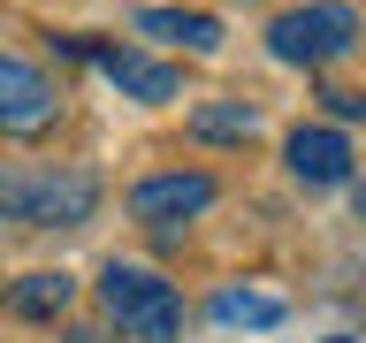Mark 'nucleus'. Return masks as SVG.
<instances>
[{"label":"nucleus","instance_id":"1","mask_svg":"<svg viewBox=\"0 0 366 343\" xmlns=\"http://www.w3.org/2000/svg\"><path fill=\"white\" fill-rule=\"evenodd\" d=\"M99 305H107V320L122 336H137V343H176V328H183V297L168 290L160 274L122 267V259L99 274Z\"/></svg>","mask_w":366,"mask_h":343},{"label":"nucleus","instance_id":"2","mask_svg":"<svg viewBox=\"0 0 366 343\" xmlns=\"http://www.w3.org/2000/svg\"><path fill=\"white\" fill-rule=\"evenodd\" d=\"M351 46H359V8H343V0H313V8H290V16L267 23V54L290 69L343 61Z\"/></svg>","mask_w":366,"mask_h":343},{"label":"nucleus","instance_id":"3","mask_svg":"<svg viewBox=\"0 0 366 343\" xmlns=\"http://www.w3.org/2000/svg\"><path fill=\"white\" fill-rule=\"evenodd\" d=\"M8 214L31 229H76L99 214V176H84V168H46V176H16V191H8Z\"/></svg>","mask_w":366,"mask_h":343},{"label":"nucleus","instance_id":"4","mask_svg":"<svg viewBox=\"0 0 366 343\" xmlns=\"http://www.w3.org/2000/svg\"><path fill=\"white\" fill-rule=\"evenodd\" d=\"M206 206H214V176H199V168H168V176H145L130 191V214L145 229H176L191 214H206Z\"/></svg>","mask_w":366,"mask_h":343},{"label":"nucleus","instance_id":"5","mask_svg":"<svg viewBox=\"0 0 366 343\" xmlns=\"http://www.w3.org/2000/svg\"><path fill=\"white\" fill-rule=\"evenodd\" d=\"M54 107H61V91L46 84L31 61L0 54V137H39L54 122Z\"/></svg>","mask_w":366,"mask_h":343},{"label":"nucleus","instance_id":"6","mask_svg":"<svg viewBox=\"0 0 366 343\" xmlns=\"http://www.w3.org/2000/svg\"><path fill=\"white\" fill-rule=\"evenodd\" d=\"M84 54L99 61V76H107L122 99L160 107V99H176V91H183V69L176 61H153V54H130V46H84Z\"/></svg>","mask_w":366,"mask_h":343},{"label":"nucleus","instance_id":"7","mask_svg":"<svg viewBox=\"0 0 366 343\" xmlns=\"http://www.w3.org/2000/svg\"><path fill=\"white\" fill-rule=\"evenodd\" d=\"M282 160H290L297 183H343V176H351V137L328 130V122H313V130H290Z\"/></svg>","mask_w":366,"mask_h":343},{"label":"nucleus","instance_id":"8","mask_svg":"<svg viewBox=\"0 0 366 343\" xmlns=\"http://www.w3.org/2000/svg\"><path fill=\"white\" fill-rule=\"evenodd\" d=\"M137 31H145V39L183 46V54H214V46H222V23L199 16V8H145V16H137Z\"/></svg>","mask_w":366,"mask_h":343},{"label":"nucleus","instance_id":"9","mask_svg":"<svg viewBox=\"0 0 366 343\" xmlns=\"http://www.w3.org/2000/svg\"><path fill=\"white\" fill-rule=\"evenodd\" d=\"M252 130H259V114H252L244 99H214V107H191V137H199V145H244Z\"/></svg>","mask_w":366,"mask_h":343},{"label":"nucleus","instance_id":"10","mask_svg":"<svg viewBox=\"0 0 366 343\" xmlns=\"http://www.w3.org/2000/svg\"><path fill=\"white\" fill-rule=\"evenodd\" d=\"M69 297H76V282L54 274V267H39V274H23L16 290H8V305H16L23 320H54V313H69Z\"/></svg>","mask_w":366,"mask_h":343},{"label":"nucleus","instance_id":"11","mask_svg":"<svg viewBox=\"0 0 366 343\" xmlns=\"http://www.w3.org/2000/svg\"><path fill=\"white\" fill-rule=\"evenodd\" d=\"M214 320H222V328H274V320H282V297H267V290H222V297H214Z\"/></svg>","mask_w":366,"mask_h":343},{"label":"nucleus","instance_id":"12","mask_svg":"<svg viewBox=\"0 0 366 343\" xmlns=\"http://www.w3.org/2000/svg\"><path fill=\"white\" fill-rule=\"evenodd\" d=\"M328 107H336L343 122H366V91H328Z\"/></svg>","mask_w":366,"mask_h":343},{"label":"nucleus","instance_id":"13","mask_svg":"<svg viewBox=\"0 0 366 343\" xmlns=\"http://www.w3.org/2000/svg\"><path fill=\"white\" fill-rule=\"evenodd\" d=\"M61 343H107V336H99V328H69Z\"/></svg>","mask_w":366,"mask_h":343},{"label":"nucleus","instance_id":"14","mask_svg":"<svg viewBox=\"0 0 366 343\" xmlns=\"http://www.w3.org/2000/svg\"><path fill=\"white\" fill-rule=\"evenodd\" d=\"M8 191H16V176H8V168H0V214H8Z\"/></svg>","mask_w":366,"mask_h":343},{"label":"nucleus","instance_id":"15","mask_svg":"<svg viewBox=\"0 0 366 343\" xmlns=\"http://www.w3.org/2000/svg\"><path fill=\"white\" fill-rule=\"evenodd\" d=\"M359 214H366V183H359Z\"/></svg>","mask_w":366,"mask_h":343},{"label":"nucleus","instance_id":"16","mask_svg":"<svg viewBox=\"0 0 366 343\" xmlns=\"http://www.w3.org/2000/svg\"><path fill=\"white\" fill-rule=\"evenodd\" d=\"M320 343H351V336H320Z\"/></svg>","mask_w":366,"mask_h":343}]
</instances>
